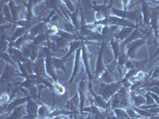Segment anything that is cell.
I'll return each instance as SVG.
<instances>
[{"mask_svg":"<svg viewBox=\"0 0 159 119\" xmlns=\"http://www.w3.org/2000/svg\"><path fill=\"white\" fill-rule=\"evenodd\" d=\"M86 119H94V117L92 114H88V117Z\"/></svg>","mask_w":159,"mask_h":119,"instance_id":"38","label":"cell"},{"mask_svg":"<svg viewBox=\"0 0 159 119\" xmlns=\"http://www.w3.org/2000/svg\"><path fill=\"white\" fill-rule=\"evenodd\" d=\"M146 39L147 38H140V39L136 40V41H134V42H131L128 45H127V52H126V54H127V57L129 59L134 60L135 58L136 53L139 51V49L146 44Z\"/></svg>","mask_w":159,"mask_h":119,"instance_id":"2","label":"cell"},{"mask_svg":"<svg viewBox=\"0 0 159 119\" xmlns=\"http://www.w3.org/2000/svg\"><path fill=\"white\" fill-rule=\"evenodd\" d=\"M142 15H143V20L144 25H150V16H151V11L150 6L147 1H142Z\"/></svg>","mask_w":159,"mask_h":119,"instance_id":"9","label":"cell"},{"mask_svg":"<svg viewBox=\"0 0 159 119\" xmlns=\"http://www.w3.org/2000/svg\"><path fill=\"white\" fill-rule=\"evenodd\" d=\"M65 2V3L66 4V5H67L68 8H69V9L70 10L71 12H75V11H76V9H75L74 6L72 5V2H69V1H65V2Z\"/></svg>","mask_w":159,"mask_h":119,"instance_id":"36","label":"cell"},{"mask_svg":"<svg viewBox=\"0 0 159 119\" xmlns=\"http://www.w3.org/2000/svg\"><path fill=\"white\" fill-rule=\"evenodd\" d=\"M22 64L24 65V67L25 68L27 72L29 73V75H33L34 73V62L32 60H30V59H28L25 63H23Z\"/></svg>","mask_w":159,"mask_h":119,"instance_id":"27","label":"cell"},{"mask_svg":"<svg viewBox=\"0 0 159 119\" xmlns=\"http://www.w3.org/2000/svg\"><path fill=\"white\" fill-rule=\"evenodd\" d=\"M34 72L35 75L41 77L46 78V69H45V60L38 59L34 63Z\"/></svg>","mask_w":159,"mask_h":119,"instance_id":"8","label":"cell"},{"mask_svg":"<svg viewBox=\"0 0 159 119\" xmlns=\"http://www.w3.org/2000/svg\"><path fill=\"white\" fill-rule=\"evenodd\" d=\"M45 69L47 74L53 79L54 83H57V75L56 74V68L52 64V57H48L45 59Z\"/></svg>","mask_w":159,"mask_h":119,"instance_id":"10","label":"cell"},{"mask_svg":"<svg viewBox=\"0 0 159 119\" xmlns=\"http://www.w3.org/2000/svg\"><path fill=\"white\" fill-rule=\"evenodd\" d=\"M113 110H114L115 114H116V117H118V118H127V117H129L127 111L125 110H123V109L116 108Z\"/></svg>","mask_w":159,"mask_h":119,"instance_id":"24","label":"cell"},{"mask_svg":"<svg viewBox=\"0 0 159 119\" xmlns=\"http://www.w3.org/2000/svg\"><path fill=\"white\" fill-rule=\"evenodd\" d=\"M143 95H144V97L147 99V103H146V105H147V106H148V105H153L155 103V102H154V100L153 99V98L151 97V95H150V92L149 91H147V93L143 94Z\"/></svg>","mask_w":159,"mask_h":119,"instance_id":"32","label":"cell"},{"mask_svg":"<svg viewBox=\"0 0 159 119\" xmlns=\"http://www.w3.org/2000/svg\"><path fill=\"white\" fill-rule=\"evenodd\" d=\"M79 98L78 94H76L72 99L68 100L67 103L65 106V108L69 110L73 115H76V114H79V112H78V108H80Z\"/></svg>","mask_w":159,"mask_h":119,"instance_id":"7","label":"cell"},{"mask_svg":"<svg viewBox=\"0 0 159 119\" xmlns=\"http://www.w3.org/2000/svg\"><path fill=\"white\" fill-rule=\"evenodd\" d=\"M107 119H112V118H111V117H107Z\"/></svg>","mask_w":159,"mask_h":119,"instance_id":"40","label":"cell"},{"mask_svg":"<svg viewBox=\"0 0 159 119\" xmlns=\"http://www.w3.org/2000/svg\"><path fill=\"white\" fill-rule=\"evenodd\" d=\"M45 119H49V117H47V118H45Z\"/></svg>","mask_w":159,"mask_h":119,"instance_id":"42","label":"cell"},{"mask_svg":"<svg viewBox=\"0 0 159 119\" xmlns=\"http://www.w3.org/2000/svg\"><path fill=\"white\" fill-rule=\"evenodd\" d=\"M49 35H48L46 33H41L38 36H37L36 37L34 38L33 40L32 43L34 45H37V46H39L41 44L43 43L45 40H48L49 38Z\"/></svg>","mask_w":159,"mask_h":119,"instance_id":"19","label":"cell"},{"mask_svg":"<svg viewBox=\"0 0 159 119\" xmlns=\"http://www.w3.org/2000/svg\"><path fill=\"white\" fill-rule=\"evenodd\" d=\"M159 56V45H158V47H157V51H156V52H154V54L153 55V56H152L151 57L149 58V61H150V60H152L155 59V58L157 57V56Z\"/></svg>","mask_w":159,"mask_h":119,"instance_id":"37","label":"cell"},{"mask_svg":"<svg viewBox=\"0 0 159 119\" xmlns=\"http://www.w3.org/2000/svg\"><path fill=\"white\" fill-rule=\"evenodd\" d=\"M30 96H26V97L25 98H22V99H15V100H13L12 102H11V103L8 104V106L7 107V108H6L5 111L6 112H8V113H11V111H13V110H15V109H16L17 107H18L19 106H21V105L23 104L24 103H25V102H28V100L29 99H30Z\"/></svg>","mask_w":159,"mask_h":119,"instance_id":"14","label":"cell"},{"mask_svg":"<svg viewBox=\"0 0 159 119\" xmlns=\"http://www.w3.org/2000/svg\"><path fill=\"white\" fill-rule=\"evenodd\" d=\"M2 12H3L4 16H5V18L7 21H10V22H14L12 15H11V9L9 8V7H7V5L4 6L3 8H2Z\"/></svg>","mask_w":159,"mask_h":119,"instance_id":"26","label":"cell"},{"mask_svg":"<svg viewBox=\"0 0 159 119\" xmlns=\"http://www.w3.org/2000/svg\"><path fill=\"white\" fill-rule=\"evenodd\" d=\"M122 87H123V83H122L121 80L117 83H101L98 93H99V95L102 96L106 101H108L114 95L115 93H116Z\"/></svg>","mask_w":159,"mask_h":119,"instance_id":"1","label":"cell"},{"mask_svg":"<svg viewBox=\"0 0 159 119\" xmlns=\"http://www.w3.org/2000/svg\"><path fill=\"white\" fill-rule=\"evenodd\" d=\"M68 14H69V16L71 17V19H72V24L74 25V26L76 28V29H78L80 26L79 20H78V17H79V12H78V9L76 10V11H75L73 14H70V13H69V11L68 12Z\"/></svg>","mask_w":159,"mask_h":119,"instance_id":"23","label":"cell"},{"mask_svg":"<svg viewBox=\"0 0 159 119\" xmlns=\"http://www.w3.org/2000/svg\"><path fill=\"white\" fill-rule=\"evenodd\" d=\"M51 113H52V112H51L50 109H49L47 106L41 104V106L39 107V109H38V118H47V117H49V116L50 115Z\"/></svg>","mask_w":159,"mask_h":119,"instance_id":"17","label":"cell"},{"mask_svg":"<svg viewBox=\"0 0 159 119\" xmlns=\"http://www.w3.org/2000/svg\"><path fill=\"white\" fill-rule=\"evenodd\" d=\"M81 56L82 60H83L84 64L85 66V70H86V73H87L88 76H89V81H92V79H94V76L92 74L90 70V66H89V52H88L87 48H86V45L84 43L81 45Z\"/></svg>","mask_w":159,"mask_h":119,"instance_id":"6","label":"cell"},{"mask_svg":"<svg viewBox=\"0 0 159 119\" xmlns=\"http://www.w3.org/2000/svg\"><path fill=\"white\" fill-rule=\"evenodd\" d=\"M25 32H26V29L25 27H18V29L15 30V33H14L12 37H11V42H15L16 40L18 39V37H21L20 36H22V34H24Z\"/></svg>","mask_w":159,"mask_h":119,"instance_id":"22","label":"cell"},{"mask_svg":"<svg viewBox=\"0 0 159 119\" xmlns=\"http://www.w3.org/2000/svg\"><path fill=\"white\" fill-rule=\"evenodd\" d=\"M157 77H159V63L154 68V72L151 76L152 79H157Z\"/></svg>","mask_w":159,"mask_h":119,"instance_id":"33","label":"cell"},{"mask_svg":"<svg viewBox=\"0 0 159 119\" xmlns=\"http://www.w3.org/2000/svg\"><path fill=\"white\" fill-rule=\"evenodd\" d=\"M134 29L130 27H123L122 29L119 31L118 35L116 36V39L120 40L122 42H124L125 40L127 39L129 36L132 33V32L134 31Z\"/></svg>","mask_w":159,"mask_h":119,"instance_id":"16","label":"cell"},{"mask_svg":"<svg viewBox=\"0 0 159 119\" xmlns=\"http://www.w3.org/2000/svg\"><path fill=\"white\" fill-rule=\"evenodd\" d=\"M15 75H16V72H15L14 66L9 64H6L5 68L2 72V76H1V84H8L13 76Z\"/></svg>","mask_w":159,"mask_h":119,"instance_id":"5","label":"cell"},{"mask_svg":"<svg viewBox=\"0 0 159 119\" xmlns=\"http://www.w3.org/2000/svg\"><path fill=\"white\" fill-rule=\"evenodd\" d=\"M1 57H2V60L7 62V64H9L12 65L15 67V61L13 60L11 56H10V54L7 53V52H1Z\"/></svg>","mask_w":159,"mask_h":119,"instance_id":"28","label":"cell"},{"mask_svg":"<svg viewBox=\"0 0 159 119\" xmlns=\"http://www.w3.org/2000/svg\"><path fill=\"white\" fill-rule=\"evenodd\" d=\"M7 49H9L7 37L6 35H2V37H1V50H2V52H4V51H6Z\"/></svg>","mask_w":159,"mask_h":119,"instance_id":"29","label":"cell"},{"mask_svg":"<svg viewBox=\"0 0 159 119\" xmlns=\"http://www.w3.org/2000/svg\"><path fill=\"white\" fill-rule=\"evenodd\" d=\"M130 97L133 106L138 107V108L146 105V103H147V99L143 95H136V93H134V92H131Z\"/></svg>","mask_w":159,"mask_h":119,"instance_id":"13","label":"cell"},{"mask_svg":"<svg viewBox=\"0 0 159 119\" xmlns=\"http://www.w3.org/2000/svg\"><path fill=\"white\" fill-rule=\"evenodd\" d=\"M126 111H127L129 117H130V118H132V119L141 118V117H143L139 115L138 113H136V111L134 110V109H133V107H132V108H127V110H126Z\"/></svg>","mask_w":159,"mask_h":119,"instance_id":"30","label":"cell"},{"mask_svg":"<svg viewBox=\"0 0 159 119\" xmlns=\"http://www.w3.org/2000/svg\"><path fill=\"white\" fill-rule=\"evenodd\" d=\"M52 64L54 65V67L56 69H61L62 71H64L65 72H66V68H65V62L66 61L65 60H64L63 58L61 59V58H57V57H52Z\"/></svg>","mask_w":159,"mask_h":119,"instance_id":"18","label":"cell"},{"mask_svg":"<svg viewBox=\"0 0 159 119\" xmlns=\"http://www.w3.org/2000/svg\"><path fill=\"white\" fill-rule=\"evenodd\" d=\"M80 56H81V48L78 49L77 52H76V57H75V64H74V68H73V72H72V76L71 77L70 80L68 82L66 86H69V84L72 83V81L74 80L76 76L78 75V72L80 71Z\"/></svg>","mask_w":159,"mask_h":119,"instance_id":"12","label":"cell"},{"mask_svg":"<svg viewBox=\"0 0 159 119\" xmlns=\"http://www.w3.org/2000/svg\"><path fill=\"white\" fill-rule=\"evenodd\" d=\"M103 51H104V44L102 43L101 48L99 49V53H98L97 61H96V74H95L94 79H97L100 74H102L103 72H105L106 68H105L104 63H103Z\"/></svg>","mask_w":159,"mask_h":119,"instance_id":"4","label":"cell"},{"mask_svg":"<svg viewBox=\"0 0 159 119\" xmlns=\"http://www.w3.org/2000/svg\"><path fill=\"white\" fill-rule=\"evenodd\" d=\"M149 119H159V114H157V115L153 116V117H150Z\"/></svg>","mask_w":159,"mask_h":119,"instance_id":"39","label":"cell"},{"mask_svg":"<svg viewBox=\"0 0 159 119\" xmlns=\"http://www.w3.org/2000/svg\"><path fill=\"white\" fill-rule=\"evenodd\" d=\"M139 119H144V118H142V117H141V118H139Z\"/></svg>","mask_w":159,"mask_h":119,"instance_id":"43","label":"cell"},{"mask_svg":"<svg viewBox=\"0 0 159 119\" xmlns=\"http://www.w3.org/2000/svg\"><path fill=\"white\" fill-rule=\"evenodd\" d=\"M25 114H27L25 107L21 105V106H19V107L13 110V113L11 114V116L6 119H22V117Z\"/></svg>","mask_w":159,"mask_h":119,"instance_id":"15","label":"cell"},{"mask_svg":"<svg viewBox=\"0 0 159 119\" xmlns=\"http://www.w3.org/2000/svg\"><path fill=\"white\" fill-rule=\"evenodd\" d=\"M129 60V58L127 57V54L123 52L119 55V56L117 59V63H118V67H122V66H124L125 64L127 63V60Z\"/></svg>","mask_w":159,"mask_h":119,"instance_id":"25","label":"cell"},{"mask_svg":"<svg viewBox=\"0 0 159 119\" xmlns=\"http://www.w3.org/2000/svg\"><path fill=\"white\" fill-rule=\"evenodd\" d=\"M53 87H54L55 91H56L58 95H63L65 94V87H62V86H61L60 84H58L57 83H54Z\"/></svg>","mask_w":159,"mask_h":119,"instance_id":"31","label":"cell"},{"mask_svg":"<svg viewBox=\"0 0 159 119\" xmlns=\"http://www.w3.org/2000/svg\"><path fill=\"white\" fill-rule=\"evenodd\" d=\"M38 109H39V106H38V102L34 101L32 99H29L27 102V104H26V107H25V110H26V113H27L26 118H38Z\"/></svg>","mask_w":159,"mask_h":119,"instance_id":"3","label":"cell"},{"mask_svg":"<svg viewBox=\"0 0 159 119\" xmlns=\"http://www.w3.org/2000/svg\"><path fill=\"white\" fill-rule=\"evenodd\" d=\"M81 45V43H80V41H75V42H72L70 43V49H69V52H67V54L65 55V56H64L63 59L65 60H67L68 58L69 57V56L72 55V53L73 52H74L75 50H76V49H79L80 45Z\"/></svg>","mask_w":159,"mask_h":119,"instance_id":"21","label":"cell"},{"mask_svg":"<svg viewBox=\"0 0 159 119\" xmlns=\"http://www.w3.org/2000/svg\"><path fill=\"white\" fill-rule=\"evenodd\" d=\"M10 99H11V97H9V95H8L7 94H2V97H1V100H2V105L8 104V103H7V102L8 100H10Z\"/></svg>","mask_w":159,"mask_h":119,"instance_id":"34","label":"cell"},{"mask_svg":"<svg viewBox=\"0 0 159 119\" xmlns=\"http://www.w3.org/2000/svg\"><path fill=\"white\" fill-rule=\"evenodd\" d=\"M157 32H158V34H159V28H158V30H157Z\"/></svg>","mask_w":159,"mask_h":119,"instance_id":"41","label":"cell"},{"mask_svg":"<svg viewBox=\"0 0 159 119\" xmlns=\"http://www.w3.org/2000/svg\"><path fill=\"white\" fill-rule=\"evenodd\" d=\"M147 91H150L153 92L154 94L157 95L159 96V87H150V88L147 89Z\"/></svg>","mask_w":159,"mask_h":119,"instance_id":"35","label":"cell"},{"mask_svg":"<svg viewBox=\"0 0 159 119\" xmlns=\"http://www.w3.org/2000/svg\"><path fill=\"white\" fill-rule=\"evenodd\" d=\"M49 20V18H46V19L44 21V22H41V23L39 24H37V25H34V27L31 28V29L29 32L30 36L31 37L34 38L36 37L37 36H38L39 34H41V33H43L45 28H46V25H47L46 22H47Z\"/></svg>","mask_w":159,"mask_h":119,"instance_id":"11","label":"cell"},{"mask_svg":"<svg viewBox=\"0 0 159 119\" xmlns=\"http://www.w3.org/2000/svg\"><path fill=\"white\" fill-rule=\"evenodd\" d=\"M111 48L113 49L115 55V60H117L119 55L121 54V51H120V45L119 42H117V40H111Z\"/></svg>","mask_w":159,"mask_h":119,"instance_id":"20","label":"cell"}]
</instances>
